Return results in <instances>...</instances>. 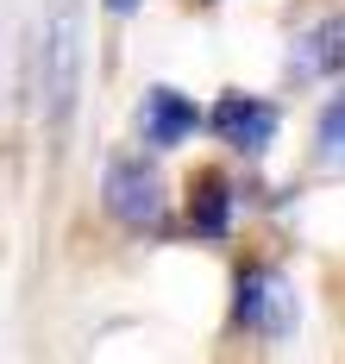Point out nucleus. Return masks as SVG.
Returning <instances> with one entry per match:
<instances>
[{
    "instance_id": "obj_4",
    "label": "nucleus",
    "mask_w": 345,
    "mask_h": 364,
    "mask_svg": "<svg viewBox=\"0 0 345 364\" xmlns=\"http://www.w3.org/2000/svg\"><path fill=\"white\" fill-rule=\"evenodd\" d=\"M201 132V107H195V95L182 88H170V82H157L145 88V101H138V145L151 151H182Z\"/></svg>"
},
{
    "instance_id": "obj_5",
    "label": "nucleus",
    "mask_w": 345,
    "mask_h": 364,
    "mask_svg": "<svg viewBox=\"0 0 345 364\" xmlns=\"http://www.w3.org/2000/svg\"><path fill=\"white\" fill-rule=\"evenodd\" d=\"M76 88H82V19H76V0H57V19H50V113L57 126L76 113Z\"/></svg>"
},
{
    "instance_id": "obj_10",
    "label": "nucleus",
    "mask_w": 345,
    "mask_h": 364,
    "mask_svg": "<svg viewBox=\"0 0 345 364\" xmlns=\"http://www.w3.org/2000/svg\"><path fill=\"white\" fill-rule=\"evenodd\" d=\"M201 6H214V0H201Z\"/></svg>"
},
{
    "instance_id": "obj_1",
    "label": "nucleus",
    "mask_w": 345,
    "mask_h": 364,
    "mask_svg": "<svg viewBox=\"0 0 345 364\" xmlns=\"http://www.w3.org/2000/svg\"><path fill=\"white\" fill-rule=\"evenodd\" d=\"M101 208L126 226V232H157L170 220V182L151 157L126 151V157H107L101 170Z\"/></svg>"
},
{
    "instance_id": "obj_8",
    "label": "nucleus",
    "mask_w": 345,
    "mask_h": 364,
    "mask_svg": "<svg viewBox=\"0 0 345 364\" xmlns=\"http://www.w3.org/2000/svg\"><path fill=\"white\" fill-rule=\"evenodd\" d=\"M339 139H345V107H339V101H327L320 119H314V170H327V176L339 170V151H345Z\"/></svg>"
},
{
    "instance_id": "obj_2",
    "label": "nucleus",
    "mask_w": 345,
    "mask_h": 364,
    "mask_svg": "<svg viewBox=\"0 0 345 364\" xmlns=\"http://www.w3.org/2000/svg\"><path fill=\"white\" fill-rule=\"evenodd\" d=\"M201 126H214V139L239 157H264L283 132V107L270 95H251V88H226L214 101V113H201Z\"/></svg>"
},
{
    "instance_id": "obj_9",
    "label": "nucleus",
    "mask_w": 345,
    "mask_h": 364,
    "mask_svg": "<svg viewBox=\"0 0 345 364\" xmlns=\"http://www.w3.org/2000/svg\"><path fill=\"white\" fill-rule=\"evenodd\" d=\"M101 6H107V13H114V19H132V13H138V6H145V0H101Z\"/></svg>"
},
{
    "instance_id": "obj_7",
    "label": "nucleus",
    "mask_w": 345,
    "mask_h": 364,
    "mask_svg": "<svg viewBox=\"0 0 345 364\" xmlns=\"http://www.w3.org/2000/svg\"><path fill=\"white\" fill-rule=\"evenodd\" d=\"M339 13H327L320 26H307L295 38V82H333L339 75Z\"/></svg>"
},
{
    "instance_id": "obj_3",
    "label": "nucleus",
    "mask_w": 345,
    "mask_h": 364,
    "mask_svg": "<svg viewBox=\"0 0 345 364\" xmlns=\"http://www.w3.org/2000/svg\"><path fill=\"white\" fill-rule=\"evenodd\" d=\"M295 289H289V277L283 270H264V264H251L245 277H239V327L258 333V339H289L295 333Z\"/></svg>"
},
{
    "instance_id": "obj_6",
    "label": "nucleus",
    "mask_w": 345,
    "mask_h": 364,
    "mask_svg": "<svg viewBox=\"0 0 345 364\" xmlns=\"http://www.w3.org/2000/svg\"><path fill=\"white\" fill-rule=\"evenodd\" d=\"M239 226V188L226 176H201L189 195V232L195 239H226Z\"/></svg>"
}]
</instances>
